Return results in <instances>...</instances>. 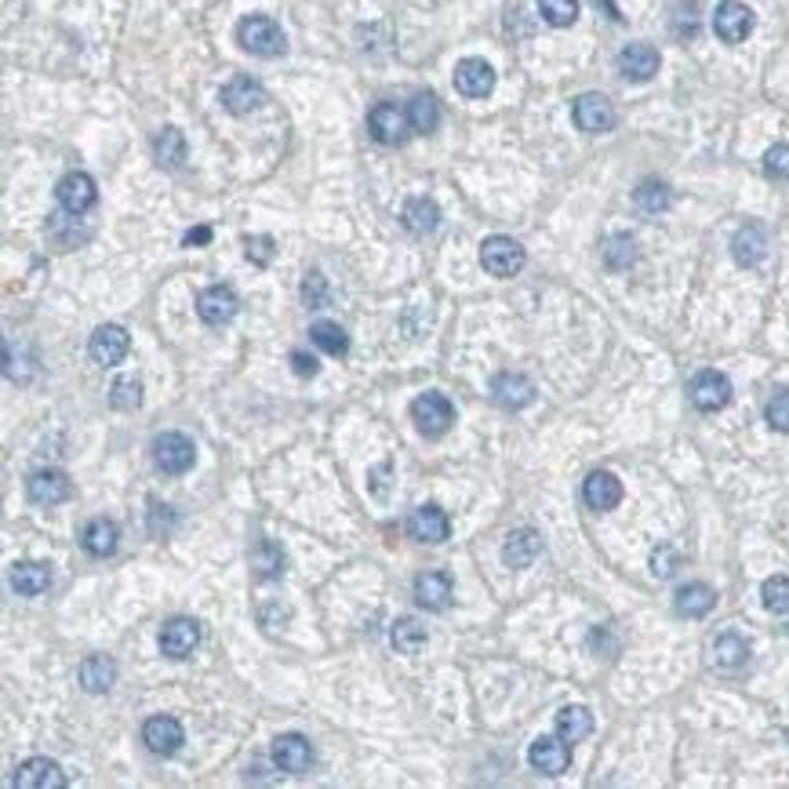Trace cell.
<instances>
[{
  "label": "cell",
  "instance_id": "49",
  "mask_svg": "<svg viewBox=\"0 0 789 789\" xmlns=\"http://www.w3.org/2000/svg\"><path fill=\"white\" fill-rule=\"evenodd\" d=\"M248 259L266 266L273 259V240L270 237H248Z\"/></svg>",
  "mask_w": 789,
  "mask_h": 789
},
{
  "label": "cell",
  "instance_id": "40",
  "mask_svg": "<svg viewBox=\"0 0 789 789\" xmlns=\"http://www.w3.org/2000/svg\"><path fill=\"white\" fill-rule=\"evenodd\" d=\"M633 200H637V208L644 211V215H659V211H666L673 204V193L666 182L659 179H648L640 182L637 190H633Z\"/></svg>",
  "mask_w": 789,
  "mask_h": 789
},
{
  "label": "cell",
  "instance_id": "35",
  "mask_svg": "<svg viewBox=\"0 0 789 789\" xmlns=\"http://www.w3.org/2000/svg\"><path fill=\"white\" fill-rule=\"evenodd\" d=\"M408 120H411V131H419V135H433L440 124V102L437 95L430 91H419L408 106Z\"/></svg>",
  "mask_w": 789,
  "mask_h": 789
},
{
  "label": "cell",
  "instance_id": "23",
  "mask_svg": "<svg viewBox=\"0 0 789 789\" xmlns=\"http://www.w3.org/2000/svg\"><path fill=\"white\" fill-rule=\"evenodd\" d=\"M197 640H200L197 622H193V619H175V622H168V626L160 630V651H164L168 659H186V655H193Z\"/></svg>",
  "mask_w": 789,
  "mask_h": 789
},
{
  "label": "cell",
  "instance_id": "42",
  "mask_svg": "<svg viewBox=\"0 0 789 789\" xmlns=\"http://www.w3.org/2000/svg\"><path fill=\"white\" fill-rule=\"evenodd\" d=\"M539 15L550 26L564 30V26H571V22L579 19V0H539Z\"/></svg>",
  "mask_w": 789,
  "mask_h": 789
},
{
  "label": "cell",
  "instance_id": "3",
  "mask_svg": "<svg viewBox=\"0 0 789 789\" xmlns=\"http://www.w3.org/2000/svg\"><path fill=\"white\" fill-rule=\"evenodd\" d=\"M411 419H415V430L422 437H444L451 430V422H455V408H451V400L444 393H422V397L411 400Z\"/></svg>",
  "mask_w": 789,
  "mask_h": 789
},
{
  "label": "cell",
  "instance_id": "32",
  "mask_svg": "<svg viewBox=\"0 0 789 789\" xmlns=\"http://www.w3.org/2000/svg\"><path fill=\"white\" fill-rule=\"evenodd\" d=\"M404 226H408L415 237H426V233H433L440 226V208L437 200L430 197H411L408 204H404Z\"/></svg>",
  "mask_w": 789,
  "mask_h": 789
},
{
  "label": "cell",
  "instance_id": "14",
  "mask_svg": "<svg viewBox=\"0 0 789 789\" xmlns=\"http://www.w3.org/2000/svg\"><path fill=\"white\" fill-rule=\"evenodd\" d=\"M266 88H262L259 80L251 77H233L226 88H222V106L233 113V117H248V113L262 110L266 106Z\"/></svg>",
  "mask_w": 789,
  "mask_h": 789
},
{
  "label": "cell",
  "instance_id": "29",
  "mask_svg": "<svg viewBox=\"0 0 789 789\" xmlns=\"http://www.w3.org/2000/svg\"><path fill=\"white\" fill-rule=\"evenodd\" d=\"M746 659H750V644H746L739 633H720V637L713 640V666H717L720 673L742 670Z\"/></svg>",
  "mask_w": 789,
  "mask_h": 789
},
{
  "label": "cell",
  "instance_id": "26",
  "mask_svg": "<svg viewBox=\"0 0 789 789\" xmlns=\"http://www.w3.org/2000/svg\"><path fill=\"white\" fill-rule=\"evenodd\" d=\"M539 550H542L539 531L517 528V531H510V539H506V546H502V560H506V568L520 571V568H528L531 560L539 557Z\"/></svg>",
  "mask_w": 789,
  "mask_h": 789
},
{
  "label": "cell",
  "instance_id": "37",
  "mask_svg": "<svg viewBox=\"0 0 789 789\" xmlns=\"http://www.w3.org/2000/svg\"><path fill=\"white\" fill-rule=\"evenodd\" d=\"M251 568H255L259 579H277V575H284V550H280L277 542L259 539L255 550H251Z\"/></svg>",
  "mask_w": 789,
  "mask_h": 789
},
{
  "label": "cell",
  "instance_id": "5",
  "mask_svg": "<svg viewBox=\"0 0 789 789\" xmlns=\"http://www.w3.org/2000/svg\"><path fill=\"white\" fill-rule=\"evenodd\" d=\"M571 117H575V128L579 131H590V135H600V131H611L615 128V106H611L608 95H600V91H586L575 99L571 106Z\"/></svg>",
  "mask_w": 789,
  "mask_h": 789
},
{
  "label": "cell",
  "instance_id": "17",
  "mask_svg": "<svg viewBox=\"0 0 789 789\" xmlns=\"http://www.w3.org/2000/svg\"><path fill=\"white\" fill-rule=\"evenodd\" d=\"M62 786H66V775L48 757H30L15 768V789H62Z\"/></svg>",
  "mask_w": 789,
  "mask_h": 789
},
{
  "label": "cell",
  "instance_id": "44",
  "mask_svg": "<svg viewBox=\"0 0 789 789\" xmlns=\"http://www.w3.org/2000/svg\"><path fill=\"white\" fill-rule=\"evenodd\" d=\"M302 302L310 306V310H324L328 306V280H324V273H306V280H302Z\"/></svg>",
  "mask_w": 789,
  "mask_h": 789
},
{
  "label": "cell",
  "instance_id": "50",
  "mask_svg": "<svg viewBox=\"0 0 789 789\" xmlns=\"http://www.w3.org/2000/svg\"><path fill=\"white\" fill-rule=\"evenodd\" d=\"M291 368H295V375H317L320 371V364H317V357H310V353H302V350H295L291 353Z\"/></svg>",
  "mask_w": 789,
  "mask_h": 789
},
{
  "label": "cell",
  "instance_id": "12",
  "mask_svg": "<svg viewBox=\"0 0 789 789\" xmlns=\"http://www.w3.org/2000/svg\"><path fill=\"white\" fill-rule=\"evenodd\" d=\"M128 350H131V339L120 324H102V328H95V335H91V342H88L91 360L102 364V368L120 364V360L128 357Z\"/></svg>",
  "mask_w": 789,
  "mask_h": 789
},
{
  "label": "cell",
  "instance_id": "28",
  "mask_svg": "<svg viewBox=\"0 0 789 789\" xmlns=\"http://www.w3.org/2000/svg\"><path fill=\"white\" fill-rule=\"evenodd\" d=\"M117 684V662L106 659V655H88L80 662V688L91 691V695H102Z\"/></svg>",
  "mask_w": 789,
  "mask_h": 789
},
{
  "label": "cell",
  "instance_id": "38",
  "mask_svg": "<svg viewBox=\"0 0 789 789\" xmlns=\"http://www.w3.org/2000/svg\"><path fill=\"white\" fill-rule=\"evenodd\" d=\"M390 640L400 655H419L426 648V626L419 619H397L390 630Z\"/></svg>",
  "mask_w": 789,
  "mask_h": 789
},
{
  "label": "cell",
  "instance_id": "22",
  "mask_svg": "<svg viewBox=\"0 0 789 789\" xmlns=\"http://www.w3.org/2000/svg\"><path fill=\"white\" fill-rule=\"evenodd\" d=\"M582 499H586V506L597 513H608L615 510L622 502V480L615 477V473L608 470H597L586 477V484H582Z\"/></svg>",
  "mask_w": 789,
  "mask_h": 789
},
{
  "label": "cell",
  "instance_id": "45",
  "mask_svg": "<svg viewBox=\"0 0 789 789\" xmlns=\"http://www.w3.org/2000/svg\"><path fill=\"white\" fill-rule=\"evenodd\" d=\"M764 415H768V426L779 433H789V390H779L775 397L768 400V408H764Z\"/></svg>",
  "mask_w": 789,
  "mask_h": 789
},
{
  "label": "cell",
  "instance_id": "20",
  "mask_svg": "<svg viewBox=\"0 0 789 789\" xmlns=\"http://www.w3.org/2000/svg\"><path fill=\"white\" fill-rule=\"evenodd\" d=\"M455 88L466 95V99H488L495 91V70L491 62L484 59H462L455 66Z\"/></svg>",
  "mask_w": 789,
  "mask_h": 789
},
{
  "label": "cell",
  "instance_id": "8",
  "mask_svg": "<svg viewBox=\"0 0 789 789\" xmlns=\"http://www.w3.org/2000/svg\"><path fill=\"white\" fill-rule=\"evenodd\" d=\"M528 764L542 775H564L571 764V742H564L560 735H539V739L531 742L528 750Z\"/></svg>",
  "mask_w": 789,
  "mask_h": 789
},
{
  "label": "cell",
  "instance_id": "46",
  "mask_svg": "<svg viewBox=\"0 0 789 789\" xmlns=\"http://www.w3.org/2000/svg\"><path fill=\"white\" fill-rule=\"evenodd\" d=\"M764 171L768 179H789V142H779L764 153Z\"/></svg>",
  "mask_w": 789,
  "mask_h": 789
},
{
  "label": "cell",
  "instance_id": "21",
  "mask_svg": "<svg viewBox=\"0 0 789 789\" xmlns=\"http://www.w3.org/2000/svg\"><path fill=\"white\" fill-rule=\"evenodd\" d=\"M619 73L626 80H633V84H644V80H651L659 73V51L651 48V44H644V40L626 44L619 51Z\"/></svg>",
  "mask_w": 789,
  "mask_h": 789
},
{
  "label": "cell",
  "instance_id": "11",
  "mask_svg": "<svg viewBox=\"0 0 789 789\" xmlns=\"http://www.w3.org/2000/svg\"><path fill=\"white\" fill-rule=\"evenodd\" d=\"M237 310H240V299L233 295V288H226V284H211V288L200 291L197 313L204 324H211V328L230 324V320L237 317Z\"/></svg>",
  "mask_w": 789,
  "mask_h": 789
},
{
  "label": "cell",
  "instance_id": "34",
  "mask_svg": "<svg viewBox=\"0 0 789 789\" xmlns=\"http://www.w3.org/2000/svg\"><path fill=\"white\" fill-rule=\"evenodd\" d=\"M153 157H157L160 168H182V164H186V139H182V131L179 128L157 131V139H153Z\"/></svg>",
  "mask_w": 789,
  "mask_h": 789
},
{
  "label": "cell",
  "instance_id": "30",
  "mask_svg": "<svg viewBox=\"0 0 789 789\" xmlns=\"http://www.w3.org/2000/svg\"><path fill=\"white\" fill-rule=\"evenodd\" d=\"M51 586V571L44 564H33V560H22L11 568V590L19 593V597H40V593H48Z\"/></svg>",
  "mask_w": 789,
  "mask_h": 789
},
{
  "label": "cell",
  "instance_id": "36",
  "mask_svg": "<svg viewBox=\"0 0 789 789\" xmlns=\"http://www.w3.org/2000/svg\"><path fill=\"white\" fill-rule=\"evenodd\" d=\"M310 339L317 342L324 353H331V357H346V353H350V335H346V328L335 324V320H317L310 328Z\"/></svg>",
  "mask_w": 789,
  "mask_h": 789
},
{
  "label": "cell",
  "instance_id": "10",
  "mask_svg": "<svg viewBox=\"0 0 789 789\" xmlns=\"http://www.w3.org/2000/svg\"><path fill=\"white\" fill-rule=\"evenodd\" d=\"M368 131L382 142V146H400V142L408 139L411 120H408V113L397 110L393 102H379V106L368 113Z\"/></svg>",
  "mask_w": 789,
  "mask_h": 789
},
{
  "label": "cell",
  "instance_id": "51",
  "mask_svg": "<svg viewBox=\"0 0 789 789\" xmlns=\"http://www.w3.org/2000/svg\"><path fill=\"white\" fill-rule=\"evenodd\" d=\"M208 240H211V226H197V230H190L182 237V244H186V248H200V244H208Z\"/></svg>",
  "mask_w": 789,
  "mask_h": 789
},
{
  "label": "cell",
  "instance_id": "24",
  "mask_svg": "<svg viewBox=\"0 0 789 789\" xmlns=\"http://www.w3.org/2000/svg\"><path fill=\"white\" fill-rule=\"evenodd\" d=\"M673 608H677V615H684V619H706V615L717 608V593H713V586H706V582H688V586H680L677 590Z\"/></svg>",
  "mask_w": 789,
  "mask_h": 789
},
{
  "label": "cell",
  "instance_id": "1",
  "mask_svg": "<svg viewBox=\"0 0 789 789\" xmlns=\"http://www.w3.org/2000/svg\"><path fill=\"white\" fill-rule=\"evenodd\" d=\"M150 455H153V466H157L160 473H168V477H182V473L197 462V444H193L186 433L168 430V433H160V437H153Z\"/></svg>",
  "mask_w": 789,
  "mask_h": 789
},
{
  "label": "cell",
  "instance_id": "2",
  "mask_svg": "<svg viewBox=\"0 0 789 789\" xmlns=\"http://www.w3.org/2000/svg\"><path fill=\"white\" fill-rule=\"evenodd\" d=\"M237 44L251 55H259V59H273L284 51V33L270 15H248L237 26Z\"/></svg>",
  "mask_w": 789,
  "mask_h": 789
},
{
  "label": "cell",
  "instance_id": "25",
  "mask_svg": "<svg viewBox=\"0 0 789 789\" xmlns=\"http://www.w3.org/2000/svg\"><path fill=\"white\" fill-rule=\"evenodd\" d=\"M731 255H735L739 266H760L764 255H768V230L757 226V222L742 226V230L735 233V240H731Z\"/></svg>",
  "mask_w": 789,
  "mask_h": 789
},
{
  "label": "cell",
  "instance_id": "7",
  "mask_svg": "<svg viewBox=\"0 0 789 789\" xmlns=\"http://www.w3.org/2000/svg\"><path fill=\"white\" fill-rule=\"evenodd\" d=\"M55 200H59V208L66 211V215H84V211H91L95 208V200H99L95 179L84 175V171L62 175L59 186H55Z\"/></svg>",
  "mask_w": 789,
  "mask_h": 789
},
{
  "label": "cell",
  "instance_id": "19",
  "mask_svg": "<svg viewBox=\"0 0 789 789\" xmlns=\"http://www.w3.org/2000/svg\"><path fill=\"white\" fill-rule=\"evenodd\" d=\"M408 535L415 542H430V546H440L448 542L451 535V520L440 506H419V510L408 517Z\"/></svg>",
  "mask_w": 789,
  "mask_h": 789
},
{
  "label": "cell",
  "instance_id": "33",
  "mask_svg": "<svg viewBox=\"0 0 789 789\" xmlns=\"http://www.w3.org/2000/svg\"><path fill=\"white\" fill-rule=\"evenodd\" d=\"M557 735L564 742H582L593 735V713L586 710V706H564V710L557 713Z\"/></svg>",
  "mask_w": 789,
  "mask_h": 789
},
{
  "label": "cell",
  "instance_id": "18",
  "mask_svg": "<svg viewBox=\"0 0 789 789\" xmlns=\"http://www.w3.org/2000/svg\"><path fill=\"white\" fill-rule=\"evenodd\" d=\"M273 764L288 775H306L313 768V746L302 735H277L273 739Z\"/></svg>",
  "mask_w": 789,
  "mask_h": 789
},
{
  "label": "cell",
  "instance_id": "48",
  "mask_svg": "<svg viewBox=\"0 0 789 789\" xmlns=\"http://www.w3.org/2000/svg\"><path fill=\"white\" fill-rule=\"evenodd\" d=\"M677 564H680V553L673 546H659V550L651 553V575L655 579H670L673 571H677Z\"/></svg>",
  "mask_w": 789,
  "mask_h": 789
},
{
  "label": "cell",
  "instance_id": "27",
  "mask_svg": "<svg viewBox=\"0 0 789 789\" xmlns=\"http://www.w3.org/2000/svg\"><path fill=\"white\" fill-rule=\"evenodd\" d=\"M415 600L426 611H444L451 604V579L444 571H422L415 579Z\"/></svg>",
  "mask_w": 789,
  "mask_h": 789
},
{
  "label": "cell",
  "instance_id": "43",
  "mask_svg": "<svg viewBox=\"0 0 789 789\" xmlns=\"http://www.w3.org/2000/svg\"><path fill=\"white\" fill-rule=\"evenodd\" d=\"M110 404L117 411H135L142 404V386L135 379H117L110 390Z\"/></svg>",
  "mask_w": 789,
  "mask_h": 789
},
{
  "label": "cell",
  "instance_id": "41",
  "mask_svg": "<svg viewBox=\"0 0 789 789\" xmlns=\"http://www.w3.org/2000/svg\"><path fill=\"white\" fill-rule=\"evenodd\" d=\"M760 600L771 615H789V575H771L760 586Z\"/></svg>",
  "mask_w": 789,
  "mask_h": 789
},
{
  "label": "cell",
  "instance_id": "13",
  "mask_svg": "<svg viewBox=\"0 0 789 789\" xmlns=\"http://www.w3.org/2000/svg\"><path fill=\"white\" fill-rule=\"evenodd\" d=\"M142 742H146V750L157 753V757H171V753L182 750V742H186V731L175 717H150L142 724Z\"/></svg>",
  "mask_w": 789,
  "mask_h": 789
},
{
  "label": "cell",
  "instance_id": "4",
  "mask_svg": "<svg viewBox=\"0 0 789 789\" xmlns=\"http://www.w3.org/2000/svg\"><path fill=\"white\" fill-rule=\"evenodd\" d=\"M524 262H528V251L520 248L513 237H488L480 244V266L491 273V277H517L524 270Z\"/></svg>",
  "mask_w": 789,
  "mask_h": 789
},
{
  "label": "cell",
  "instance_id": "9",
  "mask_svg": "<svg viewBox=\"0 0 789 789\" xmlns=\"http://www.w3.org/2000/svg\"><path fill=\"white\" fill-rule=\"evenodd\" d=\"M688 393H691V404H695L699 411H720V408H728L731 382H728V375H720V371L706 368V371H699V375L691 379Z\"/></svg>",
  "mask_w": 789,
  "mask_h": 789
},
{
  "label": "cell",
  "instance_id": "39",
  "mask_svg": "<svg viewBox=\"0 0 789 789\" xmlns=\"http://www.w3.org/2000/svg\"><path fill=\"white\" fill-rule=\"evenodd\" d=\"M633 262H637V240L630 233H615V237L604 240V266L615 273L630 270Z\"/></svg>",
  "mask_w": 789,
  "mask_h": 789
},
{
  "label": "cell",
  "instance_id": "16",
  "mask_svg": "<svg viewBox=\"0 0 789 789\" xmlns=\"http://www.w3.org/2000/svg\"><path fill=\"white\" fill-rule=\"evenodd\" d=\"M535 382L528 379V375H520V371H502L499 379L491 382V397H495V404L506 411H520L528 408L531 400H535Z\"/></svg>",
  "mask_w": 789,
  "mask_h": 789
},
{
  "label": "cell",
  "instance_id": "6",
  "mask_svg": "<svg viewBox=\"0 0 789 789\" xmlns=\"http://www.w3.org/2000/svg\"><path fill=\"white\" fill-rule=\"evenodd\" d=\"M753 11L742 4V0H720L717 11H713V33H717L724 44H742V40L753 33Z\"/></svg>",
  "mask_w": 789,
  "mask_h": 789
},
{
  "label": "cell",
  "instance_id": "15",
  "mask_svg": "<svg viewBox=\"0 0 789 789\" xmlns=\"http://www.w3.org/2000/svg\"><path fill=\"white\" fill-rule=\"evenodd\" d=\"M26 495L33 506H59L73 495V484L62 470H37L26 480Z\"/></svg>",
  "mask_w": 789,
  "mask_h": 789
},
{
  "label": "cell",
  "instance_id": "47",
  "mask_svg": "<svg viewBox=\"0 0 789 789\" xmlns=\"http://www.w3.org/2000/svg\"><path fill=\"white\" fill-rule=\"evenodd\" d=\"M175 524H179V513L171 510V506H153L150 510V535L153 539H164V535H171L175 531Z\"/></svg>",
  "mask_w": 789,
  "mask_h": 789
},
{
  "label": "cell",
  "instance_id": "31",
  "mask_svg": "<svg viewBox=\"0 0 789 789\" xmlns=\"http://www.w3.org/2000/svg\"><path fill=\"white\" fill-rule=\"evenodd\" d=\"M80 542H84V550H88L91 557H110V553L117 550V542H120V528L113 524L110 517H95L88 528H84Z\"/></svg>",
  "mask_w": 789,
  "mask_h": 789
}]
</instances>
